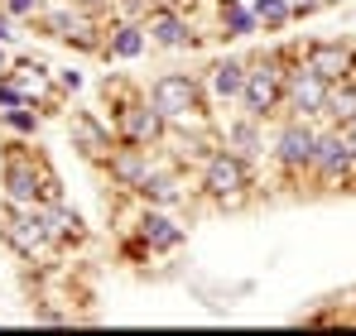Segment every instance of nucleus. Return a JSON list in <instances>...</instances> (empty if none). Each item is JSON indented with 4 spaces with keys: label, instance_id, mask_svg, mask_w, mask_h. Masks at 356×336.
I'll return each mask as SVG.
<instances>
[{
    "label": "nucleus",
    "instance_id": "obj_14",
    "mask_svg": "<svg viewBox=\"0 0 356 336\" xmlns=\"http://www.w3.org/2000/svg\"><path fill=\"white\" fill-rule=\"evenodd\" d=\"M197 77H202V92L212 106H232V101H241V87H245V58H212Z\"/></svg>",
    "mask_w": 356,
    "mask_h": 336
},
{
    "label": "nucleus",
    "instance_id": "obj_21",
    "mask_svg": "<svg viewBox=\"0 0 356 336\" xmlns=\"http://www.w3.org/2000/svg\"><path fill=\"white\" fill-rule=\"evenodd\" d=\"M323 120H332V125H352V120H356V77H347V82H332V87H327Z\"/></svg>",
    "mask_w": 356,
    "mask_h": 336
},
{
    "label": "nucleus",
    "instance_id": "obj_24",
    "mask_svg": "<svg viewBox=\"0 0 356 336\" xmlns=\"http://www.w3.org/2000/svg\"><path fill=\"white\" fill-rule=\"evenodd\" d=\"M0 125L10 130V135H19V140H34L39 135V106H10V111H0Z\"/></svg>",
    "mask_w": 356,
    "mask_h": 336
},
{
    "label": "nucleus",
    "instance_id": "obj_2",
    "mask_svg": "<svg viewBox=\"0 0 356 336\" xmlns=\"http://www.w3.org/2000/svg\"><path fill=\"white\" fill-rule=\"evenodd\" d=\"M197 192H202L212 207H222V212H241V207L255 197V168H250V159H241L236 149L217 144V149L197 164Z\"/></svg>",
    "mask_w": 356,
    "mask_h": 336
},
{
    "label": "nucleus",
    "instance_id": "obj_29",
    "mask_svg": "<svg viewBox=\"0 0 356 336\" xmlns=\"http://www.w3.org/2000/svg\"><path fill=\"white\" fill-rule=\"evenodd\" d=\"M289 5H294V15L303 19V15H318V10H323L327 0H289Z\"/></svg>",
    "mask_w": 356,
    "mask_h": 336
},
{
    "label": "nucleus",
    "instance_id": "obj_23",
    "mask_svg": "<svg viewBox=\"0 0 356 336\" xmlns=\"http://www.w3.org/2000/svg\"><path fill=\"white\" fill-rule=\"evenodd\" d=\"M222 24H227V34H232V39L260 34V19H255V10H250V5H241V0H222Z\"/></svg>",
    "mask_w": 356,
    "mask_h": 336
},
{
    "label": "nucleus",
    "instance_id": "obj_6",
    "mask_svg": "<svg viewBox=\"0 0 356 336\" xmlns=\"http://www.w3.org/2000/svg\"><path fill=\"white\" fill-rule=\"evenodd\" d=\"M0 240H5L24 264H39V260L58 255V240H54V230H49V212H44V207H10V202H5Z\"/></svg>",
    "mask_w": 356,
    "mask_h": 336
},
{
    "label": "nucleus",
    "instance_id": "obj_10",
    "mask_svg": "<svg viewBox=\"0 0 356 336\" xmlns=\"http://www.w3.org/2000/svg\"><path fill=\"white\" fill-rule=\"evenodd\" d=\"M145 34H149V49H193L197 44V34H193V19L178 10V5H169V0H154L149 10H145Z\"/></svg>",
    "mask_w": 356,
    "mask_h": 336
},
{
    "label": "nucleus",
    "instance_id": "obj_4",
    "mask_svg": "<svg viewBox=\"0 0 356 336\" xmlns=\"http://www.w3.org/2000/svg\"><path fill=\"white\" fill-rule=\"evenodd\" d=\"M154 101V111L164 115L169 125H183V130H197V125H212L207 120V92H202V77L197 72H159L145 92Z\"/></svg>",
    "mask_w": 356,
    "mask_h": 336
},
{
    "label": "nucleus",
    "instance_id": "obj_26",
    "mask_svg": "<svg viewBox=\"0 0 356 336\" xmlns=\"http://www.w3.org/2000/svg\"><path fill=\"white\" fill-rule=\"evenodd\" d=\"M10 106H24V96H19V87L0 72V111H10Z\"/></svg>",
    "mask_w": 356,
    "mask_h": 336
},
{
    "label": "nucleus",
    "instance_id": "obj_30",
    "mask_svg": "<svg viewBox=\"0 0 356 336\" xmlns=\"http://www.w3.org/2000/svg\"><path fill=\"white\" fill-rule=\"evenodd\" d=\"M72 5H82V10H92V15H97V10H111V0H72Z\"/></svg>",
    "mask_w": 356,
    "mask_h": 336
},
{
    "label": "nucleus",
    "instance_id": "obj_7",
    "mask_svg": "<svg viewBox=\"0 0 356 336\" xmlns=\"http://www.w3.org/2000/svg\"><path fill=\"white\" fill-rule=\"evenodd\" d=\"M111 130H116L120 144H145V149H159L169 140V120L154 111V101L145 92H125L111 111Z\"/></svg>",
    "mask_w": 356,
    "mask_h": 336
},
{
    "label": "nucleus",
    "instance_id": "obj_27",
    "mask_svg": "<svg viewBox=\"0 0 356 336\" xmlns=\"http://www.w3.org/2000/svg\"><path fill=\"white\" fill-rule=\"evenodd\" d=\"M54 82H58V92H77V87H82V72L63 67V72H54Z\"/></svg>",
    "mask_w": 356,
    "mask_h": 336
},
{
    "label": "nucleus",
    "instance_id": "obj_31",
    "mask_svg": "<svg viewBox=\"0 0 356 336\" xmlns=\"http://www.w3.org/2000/svg\"><path fill=\"white\" fill-rule=\"evenodd\" d=\"M342 130H347V140H352V149H356V120H352V125H342Z\"/></svg>",
    "mask_w": 356,
    "mask_h": 336
},
{
    "label": "nucleus",
    "instance_id": "obj_22",
    "mask_svg": "<svg viewBox=\"0 0 356 336\" xmlns=\"http://www.w3.org/2000/svg\"><path fill=\"white\" fill-rule=\"evenodd\" d=\"M250 10H255V19H260L265 34H284V29L298 19L289 0H250Z\"/></svg>",
    "mask_w": 356,
    "mask_h": 336
},
{
    "label": "nucleus",
    "instance_id": "obj_25",
    "mask_svg": "<svg viewBox=\"0 0 356 336\" xmlns=\"http://www.w3.org/2000/svg\"><path fill=\"white\" fill-rule=\"evenodd\" d=\"M5 10H10V19H19V24H34L39 19V10H44V0H0Z\"/></svg>",
    "mask_w": 356,
    "mask_h": 336
},
{
    "label": "nucleus",
    "instance_id": "obj_17",
    "mask_svg": "<svg viewBox=\"0 0 356 336\" xmlns=\"http://www.w3.org/2000/svg\"><path fill=\"white\" fill-rule=\"evenodd\" d=\"M217 135H222V144H227V149H236L241 159H250V164L270 154V144H265V120H260V115H245V111H241V115H232Z\"/></svg>",
    "mask_w": 356,
    "mask_h": 336
},
{
    "label": "nucleus",
    "instance_id": "obj_3",
    "mask_svg": "<svg viewBox=\"0 0 356 336\" xmlns=\"http://www.w3.org/2000/svg\"><path fill=\"white\" fill-rule=\"evenodd\" d=\"M318 130L323 120H308V115H284L270 135V164L280 168L284 187H303L308 173H313V149H318Z\"/></svg>",
    "mask_w": 356,
    "mask_h": 336
},
{
    "label": "nucleus",
    "instance_id": "obj_13",
    "mask_svg": "<svg viewBox=\"0 0 356 336\" xmlns=\"http://www.w3.org/2000/svg\"><path fill=\"white\" fill-rule=\"evenodd\" d=\"M159 164L154 159V149H145V144H120L116 140V149L106 154V178H111V187H120V192H130L135 197V187L149 178V168Z\"/></svg>",
    "mask_w": 356,
    "mask_h": 336
},
{
    "label": "nucleus",
    "instance_id": "obj_1",
    "mask_svg": "<svg viewBox=\"0 0 356 336\" xmlns=\"http://www.w3.org/2000/svg\"><path fill=\"white\" fill-rule=\"evenodd\" d=\"M0 183H5V202L10 207H49V202H63L58 173L44 164V154H34L24 144H5Z\"/></svg>",
    "mask_w": 356,
    "mask_h": 336
},
{
    "label": "nucleus",
    "instance_id": "obj_18",
    "mask_svg": "<svg viewBox=\"0 0 356 336\" xmlns=\"http://www.w3.org/2000/svg\"><path fill=\"white\" fill-rule=\"evenodd\" d=\"M15 87H19V96L29 101V106H54L58 101V87H54V67H44V62H15L10 72H5Z\"/></svg>",
    "mask_w": 356,
    "mask_h": 336
},
{
    "label": "nucleus",
    "instance_id": "obj_28",
    "mask_svg": "<svg viewBox=\"0 0 356 336\" xmlns=\"http://www.w3.org/2000/svg\"><path fill=\"white\" fill-rule=\"evenodd\" d=\"M15 24H19V19H10V10L0 5V44H5V39H19V34H15Z\"/></svg>",
    "mask_w": 356,
    "mask_h": 336
},
{
    "label": "nucleus",
    "instance_id": "obj_20",
    "mask_svg": "<svg viewBox=\"0 0 356 336\" xmlns=\"http://www.w3.org/2000/svg\"><path fill=\"white\" fill-rule=\"evenodd\" d=\"M44 212H49V230H54L58 250H67V245H82V240H87V221H82V217H77L67 202H49Z\"/></svg>",
    "mask_w": 356,
    "mask_h": 336
},
{
    "label": "nucleus",
    "instance_id": "obj_15",
    "mask_svg": "<svg viewBox=\"0 0 356 336\" xmlns=\"http://www.w3.org/2000/svg\"><path fill=\"white\" fill-rule=\"evenodd\" d=\"M135 197L145 202V207H178V202H188V183H183V168L174 159H159V164L149 168V178L135 187Z\"/></svg>",
    "mask_w": 356,
    "mask_h": 336
},
{
    "label": "nucleus",
    "instance_id": "obj_19",
    "mask_svg": "<svg viewBox=\"0 0 356 336\" xmlns=\"http://www.w3.org/2000/svg\"><path fill=\"white\" fill-rule=\"evenodd\" d=\"M145 49H149V34H145V24H140V19H111L102 53L116 58V62H135Z\"/></svg>",
    "mask_w": 356,
    "mask_h": 336
},
{
    "label": "nucleus",
    "instance_id": "obj_32",
    "mask_svg": "<svg viewBox=\"0 0 356 336\" xmlns=\"http://www.w3.org/2000/svg\"><path fill=\"white\" fill-rule=\"evenodd\" d=\"M0 72H10V58H5V49H0Z\"/></svg>",
    "mask_w": 356,
    "mask_h": 336
},
{
    "label": "nucleus",
    "instance_id": "obj_12",
    "mask_svg": "<svg viewBox=\"0 0 356 336\" xmlns=\"http://www.w3.org/2000/svg\"><path fill=\"white\" fill-rule=\"evenodd\" d=\"M323 106H327V82L313 67H303V58H298L294 67L284 72V115L323 120Z\"/></svg>",
    "mask_w": 356,
    "mask_h": 336
},
{
    "label": "nucleus",
    "instance_id": "obj_9",
    "mask_svg": "<svg viewBox=\"0 0 356 336\" xmlns=\"http://www.w3.org/2000/svg\"><path fill=\"white\" fill-rule=\"evenodd\" d=\"M298 58H303V67H313L327 87L356 77V44L352 39H308V44H298Z\"/></svg>",
    "mask_w": 356,
    "mask_h": 336
},
{
    "label": "nucleus",
    "instance_id": "obj_8",
    "mask_svg": "<svg viewBox=\"0 0 356 336\" xmlns=\"http://www.w3.org/2000/svg\"><path fill=\"white\" fill-rule=\"evenodd\" d=\"M39 29H44L49 39L67 44V49H82V53H102V44H106V29L97 24V15L82 10V5H72V0L39 10Z\"/></svg>",
    "mask_w": 356,
    "mask_h": 336
},
{
    "label": "nucleus",
    "instance_id": "obj_11",
    "mask_svg": "<svg viewBox=\"0 0 356 336\" xmlns=\"http://www.w3.org/2000/svg\"><path fill=\"white\" fill-rule=\"evenodd\" d=\"M67 140H72V149L87 159V164H106V154L116 149V130H111V120H102L97 111H67Z\"/></svg>",
    "mask_w": 356,
    "mask_h": 336
},
{
    "label": "nucleus",
    "instance_id": "obj_16",
    "mask_svg": "<svg viewBox=\"0 0 356 336\" xmlns=\"http://www.w3.org/2000/svg\"><path fill=\"white\" fill-rule=\"evenodd\" d=\"M135 235L145 240V250H149V255H174L178 245L188 240V230L169 217V207H145V212H140V221H135Z\"/></svg>",
    "mask_w": 356,
    "mask_h": 336
},
{
    "label": "nucleus",
    "instance_id": "obj_5",
    "mask_svg": "<svg viewBox=\"0 0 356 336\" xmlns=\"http://www.w3.org/2000/svg\"><path fill=\"white\" fill-rule=\"evenodd\" d=\"M308 183L323 187V192L356 187V149H352V140H347V130L332 125V120H323V130H318V149H313Z\"/></svg>",
    "mask_w": 356,
    "mask_h": 336
}]
</instances>
